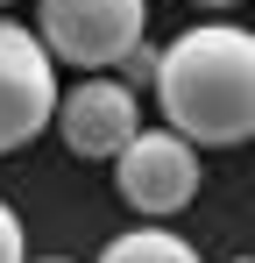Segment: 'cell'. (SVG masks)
Returning <instances> with one entry per match:
<instances>
[{
    "label": "cell",
    "instance_id": "obj_11",
    "mask_svg": "<svg viewBox=\"0 0 255 263\" xmlns=\"http://www.w3.org/2000/svg\"><path fill=\"white\" fill-rule=\"evenodd\" d=\"M0 7H7V0H0Z\"/></svg>",
    "mask_w": 255,
    "mask_h": 263
},
{
    "label": "cell",
    "instance_id": "obj_7",
    "mask_svg": "<svg viewBox=\"0 0 255 263\" xmlns=\"http://www.w3.org/2000/svg\"><path fill=\"white\" fill-rule=\"evenodd\" d=\"M0 263H29V242H22V220H14V206L0 199Z\"/></svg>",
    "mask_w": 255,
    "mask_h": 263
},
{
    "label": "cell",
    "instance_id": "obj_6",
    "mask_svg": "<svg viewBox=\"0 0 255 263\" xmlns=\"http://www.w3.org/2000/svg\"><path fill=\"white\" fill-rule=\"evenodd\" d=\"M99 263H199V249L184 242V235H170V228H128V235H114L107 242V256Z\"/></svg>",
    "mask_w": 255,
    "mask_h": 263
},
{
    "label": "cell",
    "instance_id": "obj_3",
    "mask_svg": "<svg viewBox=\"0 0 255 263\" xmlns=\"http://www.w3.org/2000/svg\"><path fill=\"white\" fill-rule=\"evenodd\" d=\"M64 92H57V50L42 43V29H22L0 14V157L36 142L57 121Z\"/></svg>",
    "mask_w": 255,
    "mask_h": 263
},
{
    "label": "cell",
    "instance_id": "obj_9",
    "mask_svg": "<svg viewBox=\"0 0 255 263\" xmlns=\"http://www.w3.org/2000/svg\"><path fill=\"white\" fill-rule=\"evenodd\" d=\"M42 263H71V256H42Z\"/></svg>",
    "mask_w": 255,
    "mask_h": 263
},
{
    "label": "cell",
    "instance_id": "obj_5",
    "mask_svg": "<svg viewBox=\"0 0 255 263\" xmlns=\"http://www.w3.org/2000/svg\"><path fill=\"white\" fill-rule=\"evenodd\" d=\"M57 135L64 149L85 157V164H121V149L142 135V100L128 79H107V71H85L78 86L64 92L57 107Z\"/></svg>",
    "mask_w": 255,
    "mask_h": 263
},
{
    "label": "cell",
    "instance_id": "obj_2",
    "mask_svg": "<svg viewBox=\"0 0 255 263\" xmlns=\"http://www.w3.org/2000/svg\"><path fill=\"white\" fill-rule=\"evenodd\" d=\"M36 29L71 71H114L142 50L149 0H36Z\"/></svg>",
    "mask_w": 255,
    "mask_h": 263
},
{
    "label": "cell",
    "instance_id": "obj_4",
    "mask_svg": "<svg viewBox=\"0 0 255 263\" xmlns=\"http://www.w3.org/2000/svg\"><path fill=\"white\" fill-rule=\"evenodd\" d=\"M114 185H121V199L135 214L163 220L177 206H192L199 199V142L177 128H142L135 142L121 149V164H114Z\"/></svg>",
    "mask_w": 255,
    "mask_h": 263
},
{
    "label": "cell",
    "instance_id": "obj_8",
    "mask_svg": "<svg viewBox=\"0 0 255 263\" xmlns=\"http://www.w3.org/2000/svg\"><path fill=\"white\" fill-rule=\"evenodd\" d=\"M199 7H241V0H199Z\"/></svg>",
    "mask_w": 255,
    "mask_h": 263
},
{
    "label": "cell",
    "instance_id": "obj_1",
    "mask_svg": "<svg viewBox=\"0 0 255 263\" xmlns=\"http://www.w3.org/2000/svg\"><path fill=\"white\" fill-rule=\"evenodd\" d=\"M156 107L199 149H234L255 135V36L234 22H206L163 43Z\"/></svg>",
    "mask_w": 255,
    "mask_h": 263
},
{
    "label": "cell",
    "instance_id": "obj_10",
    "mask_svg": "<svg viewBox=\"0 0 255 263\" xmlns=\"http://www.w3.org/2000/svg\"><path fill=\"white\" fill-rule=\"evenodd\" d=\"M234 263H255V256H234Z\"/></svg>",
    "mask_w": 255,
    "mask_h": 263
}]
</instances>
